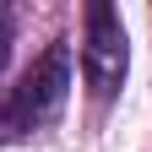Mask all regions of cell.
Here are the masks:
<instances>
[{"mask_svg": "<svg viewBox=\"0 0 152 152\" xmlns=\"http://www.w3.org/2000/svg\"><path fill=\"white\" fill-rule=\"evenodd\" d=\"M71 98V44H49L38 60L27 65V76L11 87L6 109H0V136H33V130H49L65 114Z\"/></svg>", "mask_w": 152, "mask_h": 152, "instance_id": "obj_1", "label": "cell"}, {"mask_svg": "<svg viewBox=\"0 0 152 152\" xmlns=\"http://www.w3.org/2000/svg\"><path fill=\"white\" fill-rule=\"evenodd\" d=\"M6 54H11V16L0 11V71H6Z\"/></svg>", "mask_w": 152, "mask_h": 152, "instance_id": "obj_3", "label": "cell"}, {"mask_svg": "<svg viewBox=\"0 0 152 152\" xmlns=\"http://www.w3.org/2000/svg\"><path fill=\"white\" fill-rule=\"evenodd\" d=\"M125 71H130V44H125V27L109 6H87V38H82V76L92 87V98L109 103L114 92L125 87Z\"/></svg>", "mask_w": 152, "mask_h": 152, "instance_id": "obj_2", "label": "cell"}]
</instances>
